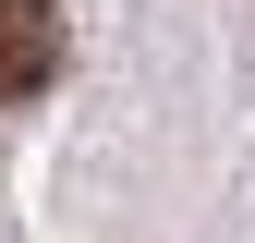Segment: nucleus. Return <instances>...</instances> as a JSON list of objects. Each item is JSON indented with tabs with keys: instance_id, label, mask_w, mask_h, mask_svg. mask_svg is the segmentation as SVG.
<instances>
[{
	"instance_id": "1",
	"label": "nucleus",
	"mask_w": 255,
	"mask_h": 243,
	"mask_svg": "<svg viewBox=\"0 0 255 243\" xmlns=\"http://www.w3.org/2000/svg\"><path fill=\"white\" fill-rule=\"evenodd\" d=\"M61 73V0H0V110H24Z\"/></svg>"
}]
</instances>
